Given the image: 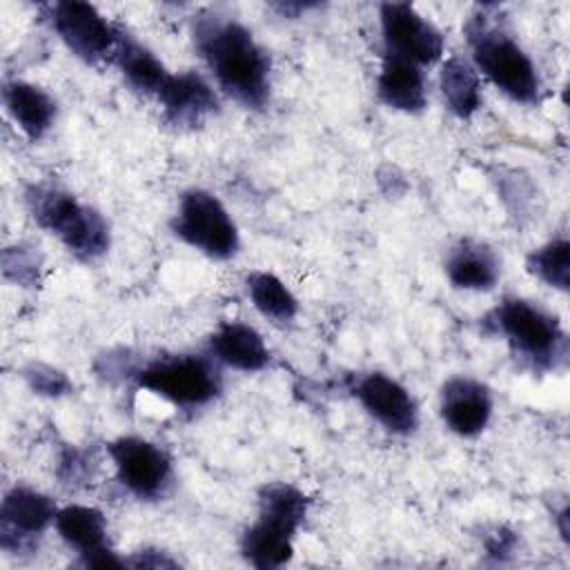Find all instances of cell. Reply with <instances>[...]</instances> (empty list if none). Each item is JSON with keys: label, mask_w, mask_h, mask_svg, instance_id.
<instances>
[{"label": "cell", "mask_w": 570, "mask_h": 570, "mask_svg": "<svg viewBox=\"0 0 570 570\" xmlns=\"http://www.w3.org/2000/svg\"><path fill=\"white\" fill-rule=\"evenodd\" d=\"M171 229L183 243L214 261H227L236 256L240 247L232 214L220 198L207 189H187L180 196Z\"/></svg>", "instance_id": "cell-6"}, {"label": "cell", "mask_w": 570, "mask_h": 570, "mask_svg": "<svg viewBox=\"0 0 570 570\" xmlns=\"http://www.w3.org/2000/svg\"><path fill=\"white\" fill-rule=\"evenodd\" d=\"M490 316L510 350L530 365L554 367L566 358V332L559 318L541 305L519 296H505Z\"/></svg>", "instance_id": "cell-5"}, {"label": "cell", "mask_w": 570, "mask_h": 570, "mask_svg": "<svg viewBox=\"0 0 570 570\" xmlns=\"http://www.w3.org/2000/svg\"><path fill=\"white\" fill-rule=\"evenodd\" d=\"M27 205L36 223L53 234L76 258L96 261L111 243L105 216L80 203L73 194L49 185H33L27 191Z\"/></svg>", "instance_id": "cell-3"}, {"label": "cell", "mask_w": 570, "mask_h": 570, "mask_svg": "<svg viewBox=\"0 0 570 570\" xmlns=\"http://www.w3.org/2000/svg\"><path fill=\"white\" fill-rule=\"evenodd\" d=\"M7 114L29 140H40L56 122V100L42 87L27 80H11L2 89Z\"/></svg>", "instance_id": "cell-18"}, {"label": "cell", "mask_w": 570, "mask_h": 570, "mask_svg": "<svg viewBox=\"0 0 570 570\" xmlns=\"http://www.w3.org/2000/svg\"><path fill=\"white\" fill-rule=\"evenodd\" d=\"M381 33L387 53L419 67H430L443 56L441 31L410 2H383L379 7Z\"/></svg>", "instance_id": "cell-9"}, {"label": "cell", "mask_w": 570, "mask_h": 570, "mask_svg": "<svg viewBox=\"0 0 570 570\" xmlns=\"http://www.w3.org/2000/svg\"><path fill=\"white\" fill-rule=\"evenodd\" d=\"M56 503L51 497L29 485L11 488L0 505L2 548H22L29 539L40 537L56 521Z\"/></svg>", "instance_id": "cell-13"}, {"label": "cell", "mask_w": 570, "mask_h": 570, "mask_svg": "<svg viewBox=\"0 0 570 570\" xmlns=\"http://www.w3.org/2000/svg\"><path fill=\"white\" fill-rule=\"evenodd\" d=\"M494 410L492 392L472 376H452L441 385L439 414L443 423L459 436L481 434Z\"/></svg>", "instance_id": "cell-12"}, {"label": "cell", "mask_w": 570, "mask_h": 570, "mask_svg": "<svg viewBox=\"0 0 570 570\" xmlns=\"http://www.w3.org/2000/svg\"><path fill=\"white\" fill-rule=\"evenodd\" d=\"M294 534L269 523L256 519L240 539V554L245 561L261 570H272L285 566L294 554Z\"/></svg>", "instance_id": "cell-21"}, {"label": "cell", "mask_w": 570, "mask_h": 570, "mask_svg": "<svg viewBox=\"0 0 570 570\" xmlns=\"http://www.w3.org/2000/svg\"><path fill=\"white\" fill-rule=\"evenodd\" d=\"M156 100L160 102L165 118L176 127L203 125V120L218 109L216 91L196 71L169 73Z\"/></svg>", "instance_id": "cell-14"}, {"label": "cell", "mask_w": 570, "mask_h": 570, "mask_svg": "<svg viewBox=\"0 0 570 570\" xmlns=\"http://www.w3.org/2000/svg\"><path fill=\"white\" fill-rule=\"evenodd\" d=\"M134 381L180 410L205 407L223 387L218 363L212 356L198 354L158 356L134 370Z\"/></svg>", "instance_id": "cell-4"}, {"label": "cell", "mask_w": 570, "mask_h": 570, "mask_svg": "<svg viewBox=\"0 0 570 570\" xmlns=\"http://www.w3.org/2000/svg\"><path fill=\"white\" fill-rule=\"evenodd\" d=\"M45 18L62 45L82 62H111L120 27L111 24L94 4L58 0L45 7Z\"/></svg>", "instance_id": "cell-7"}, {"label": "cell", "mask_w": 570, "mask_h": 570, "mask_svg": "<svg viewBox=\"0 0 570 570\" xmlns=\"http://www.w3.org/2000/svg\"><path fill=\"white\" fill-rule=\"evenodd\" d=\"M501 274L497 254L481 240L461 238L445 256V276L456 289L488 292Z\"/></svg>", "instance_id": "cell-17"}, {"label": "cell", "mask_w": 570, "mask_h": 570, "mask_svg": "<svg viewBox=\"0 0 570 570\" xmlns=\"http://www.w3.org/2000/svg\"><path fill=\"white\" fill-rule=\"evenodd\" d=\"M376 94L390 109L405 114L423 111L428 105V82L423 67L385 51L376 78Z\"/></svg>", "instance_id": "cell-15"}, {"label": "cell", "mask_w": 570, "mask_h": 570, "mask_svg": "<svg viewBox=\"0 0 570 570\" xmlns=\"http://www.w3.org/2000/svg\"><path fill=\"white\" fill-rule=\"evenodd\" d=\"M307 517V497L285 481L265 483L258 490V519L269 521L292 534Z\"/></svg>", "instance_id": "cell-22"}, {"label": "cell", "mask_w": 570, "mask_h": 570, "mask_svg": "<svg viewBox=\"0 0 570 570\" xmlns=\"http://www.w3.org/2000/svg\"><path fill=\"white\" fill-rule=\"evenodd\" d=\"M107 454L116 468L118 481L138 499H160L174 479L169 454L142 439V436H118L107 443Z\"/></svg>", "instance_id": "cell-8"}, {"label": "cell", "mask_w": 570, "mask_h": 570, "mask_svg": "<svg viewBox=\"0 0 570 570\" xmlns=\"http://www.w3.org/2000/svg\"><path fill=\"white\" fill-rule=\"evenodd\" d=\"M24 379H27L29 387L42 396H62V394L71 392V381L60 370H56L51 365L33 363L24 370Z\"/></svg>", "instance_id": "cell-25"}, {"label": "cell", "mask_w": 570, "mask_h": 570, "mask_svg": "<svg viewBox=\"0 0 570 570\" xmlns=\"http://www.w3.org/2000/svg\"><path fill=\"white\" fill-rule=\"evenodd\" d=\"M472 65L501 94L521 105H537L541 96V80L532 58L503 27L494 24L490 16H472L465 24Z\"/></svg>", "instance_id": "cell-2"}, {"label": "cell", "mask_w": 570, "mask_h": 570, "mask_svg": "<svg viewBox=\"0 0 570 570\" xmlns=\"http://www.w3.org/2000/svg\"><path fill=\"white\" fill-rule=\"evenodd\" d=\"M528 272L537 276L541 283L548 287H554L559 292L568 289L570 283V245L563 236L552 238L530 252L528 261Z\"/></svg>", "instance_id": "cell-24"}, {"label": "cell", "mask_w": 570, "mask_h": 570, "mask_svg": "<svg viewBox=\"0 0 570 570\" xmlns=\"http://www.w3.org/2000/svg\"><path fill=\"white\" fill-rule=\"evenodd\" d=\"M363 410L387 432L407 436L419 428V407L405 385L383 372H367L352 385Z\"/></svg>", "instance_id": "cell-10"}, {"label": "cell", "mask_w": 570, "mask_h": 570, "mask_svg": "<svg viewBox=\"0 0 570 570\" xmlns=\"http://www.w3.org/2000/svg\"><path fill=\"white\" fill-rule=\"evenodd\" d=\"M194 45L216 85L247 109H263L269 100V56L252 31L227 16L203 13L194 20Z\"/></svg>", "instance_id": "cell-1"}, {"label": "cell", "mask_w": 570, "mask_h": 570, "mask_svg": "<svg viewBox=\"0 0 570 570\" xmlns=\"http://www.w3.org/2000/svg\"><path fill=\"white\" fill-rule=\"evenodd\" d=\"M252 305L274 323H289L298 314V301L292 289L272 272H252L245 283Z\"/></svg>", "instance_id": "cell-23"}, {"label": "cell", "mask_w": 570, "mask_h": 570, "mask_svg": "<svg viewBox=\"0 0 570 570\" xmlns=\"http://www.w3.org/2000/svg\"><path fill=\"white\" fill-rule=\"evenodd\" d=\"M56 532L58 537L80 554L82 563L89 568H120L125 559H118L109 546L107 519L100 510L91 505L71 503L58 508L56 512Z\"/></svg>", "instance_id": "cell-11"}, {"label": "cell", "mask_w": 570, "mask_h": 570, "mask_svg": "<svg viewBox=\"0 0 570 570\" xmlns=\"http://www.w3.org/2000/svg\"><path fill=\"white\" fill-rule=\"evenodd\" d=\"M111 62L120 69L125 80L136 91H142L147 96H158L160 87L165 85V80L169 76V71L160 62V58H156V53L151 49H147L142 42H138L134 36H129L122 29L118 31Z\"/></svg>", "instance_id": "cell-19"}, {"label": "cell", "mask_w": 570, "mask_h": 570, "mask_svg": "<svg viewBox=\"0 0 570 570\" xmlns=\"http://www.w3.org/2000/svg\"><path fill=\"white\" fill-rule=\"evenodd\" d=\"M209 356L238 372H261L269 365V350L263 336L247 323L229 321L209 336Z\"/></svg>", "instance_id": "cell-16"}, {"label": "cell", "mask_w": 570, "mask_h": 570, "mask_svg": "<svg viewBox=\"0 0 570 570\" xmlns=\"http://www.w3.org/2000/svg\"><path fill=\"white\" fill-rule=\"evenodd\" d=\"M439 89L445 107L461 120L472 118L483 102L479 71L461 56H450L443 60L439 71Z\"/></svg>", "instance_id": "cell-20"}]
</instances>
